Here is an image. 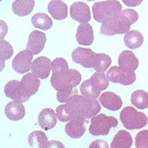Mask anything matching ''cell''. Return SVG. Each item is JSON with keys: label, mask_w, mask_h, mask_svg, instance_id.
Segmentation results:
<instances>
[{"label": "cell", "mask_w": 148, "mask_h": 148, "mask_svg": "<svg viewBox=\"0 0 148 148\" xmlns=\"http://www.w3.org/2000/svg\"><path fill=\"white\" fill-rule=\"evenodd\" d=\"M111 62V58L108 54L103 53H98V59L94 69L96 72H105L110 67Z\"/></svg>", "instance_id": "f546056e"}, {"label": "cell", "mask_w": 148, "mask_h": 148, "mask_svg": "<svg viewBox=\"0 0 148 148\" xmlns=\"http://www.w3.org/2000/svg\"><path fill=\"white\" fill-rule=\"evenodd\" d=\"M123 3L127 4L129 7H136V6L141 4L142 1H132V0H130V1H125V0H124V1H123Z\"/></svg>", "instance_id": "74e56055"}, {"label": "cell", "mask_w": 148, "mask_h": 148, "mask_svg": "<svg viewBox=\"0 0 148 148\" xmlns=\"http://www.w3.org/2000/svg\"><path fill=\"white\" fill-rule=\"evenodd\" d=\"M21 85L25 93L31 97L38 92L40 85V81L33 73H27L22 77Z\"/></svg>", "instance_id": "d6986e66"}, {"label": "cell", "mask_w": 148, "mask_h": 148, "mask_svg": "<svg viewBox=\"0 0 148 148\" xmlns=\"http://www.w3.org/2000/svg\"><path fill=\"white\" fill-rule=\"evenodd\" d=\"M13 48L10 43L3 40H0V60L2 65L1 70L4 67V64L6 60H8L13 55Z\"/></svg>", "instance_id": "4dcf8cb0"}, {"label": "cell", "mask_w": 148, "mask_h": 148, "mask_svg": "<svg viewBox=\"0 0 148 148\" xmlns=\"http://www.w3.org/2000/svg\"><path fill=\"white\" fill-rule=\"evenodd\" d=\"M99 101L104 108L113 111L119 110L123 105V101L121 97L119 96L115 92L110 91L103 92L100 96Z\"/></svg>", "instance_id": "2e32d148"}, {"label": "cell", "mask_w": 148, "mask_h": 148, "mask_svg": "<svg viewBox=\"0 0 148 148\" xmlns=\"http://www.w3.org/2000/svg\"><path fill=\"white\" fill-rule=\"evenodd\" d=\"M4 93L9 98L14 100L15 102H26L29 100L30 97L27 96L23 91L21 82L17 80H11L6 84L4 87Z\"/></svg>", "instance_id": "8fae6325"}, {"label": "cell", "mask_w": 148, "mask_h": 148, "mask_svg": "<svg viewBox=\"0 0 148 148\" xmlns=\"http://www.w3.org/2000/svg\"><path fill=\"white\" fill-rule=\"evenodd\" d=\"M106 75L111 82L119 83L122 85H131L136 80L135 72H127L117 66H111Z\"/></svg>", "instance_id": "ba28073f"}, {"label": "cell", "mask_w": 148, "mask_h": 148, "mask_svg": "<svg viewBox=\"0 0 148 148\" xmlns=\"http://www.w3.org/2000/svg\"><path fill=\"white\" fill-rule=\"evenodd\" d=\"M119 66L127 72H134L138 68L139 60L131 51L124 50L119 56Z\"/></svg>", "instance_id": "5bb4252c"}, {"label": "cell", "mask_w": 148, "mask_h": 148, "mask_svg": "<svg viewBox=\"0 0 148 148\" xmlns=\"http://www.w3.org/2000/svg\"><path fill=\"white\" fill-rule=\"evenodd\" d=\"M91 84L99 91L104 90L109 85V79L105 72H95L90 78Z\"/></svg>", "instance_id": "83f0119b"}, {"label": "cell", "mask_w": 148, "mask_h": 148, "mask_svg": "<svg viewBox=\"0 0 148 148\" xmlns=\"http://www.w3.org/2000/svg\"><path fill=\"white\" fill-rule=\"evenodd\" d=\"M78 90L77 88H68V89L62 90L57 91L56 93V99L59 103H67L69 100L74 96L77 95Z\"/></svg>", "instance_id": "1f68e13d"}, {"label": "cell", "mask_w": 148, "mask_h": 148, "mask_svg": "<svg viewBox=\"0 0 148 148\" xmlns=\"http://www.w3.org/2000/svg\"><path fill=\"white\" fill-rule=\"evenodd\" d=\"M72 59L74 62L80 64L83 67L94 69L98 59V53L91 49L77 47L72 51Z\"/></svg>", "instance_id": "52a82bcc"}, {"label": "cell", "mask_w": 148, "mask_h": 148, "mask_svg": "<svg viewBox=\"0 0 148 148\" xmlns=\"http://www.w3.org/2000/svg\"><path fill=\"white\" fill-rule=\"evenodd\" d=\"M79 90H80V92L82 96L86 97V98H92V99H96V98H98V96L100 95V93H101V91H99L98 90H97L96 88L92 86L90 79L84 81L81 84Z\"/></svg>", "instance_id": "f1b7e54d"}, {"label": "cell", "mask_w": 148, "mask_h": 148, "mask_svg": "<svg viewBox=\"0 0 148 148\" xmlns=\"http://www.w3.org/2000/svg\"><path fill=\"white\" fill-rule=\"evenodd\" d=\"M52 74L61 73L69 70L68 63L64 58L58 57L52 62Z\"/></svg>", "instance_id": "d6a6232c"}, {"label": "cell", "mask_w": 148, "mask_h": 148, "mask_svg": "<svg viewBox=\"0 0 148 148\" xmlns=\"http://www.w3.org/2000/svg\"><path fill=\"white\" fill-rule=\"evenodd\" d=\"M82 75L79 71L69 69L67 72L52 74L51 84L56 90L59 91L68 88H76L81 82Z\"/></svg>", "instance_id": "277c9868"}, {"label": "cell", "mask_w": 148, "mask_h": 148, "mask_svg": "<svg viewBox=\"0 0 148 148\" xmlns=\"http://www.w3.org/2000/svg\"><path fill=\"white\" fill-rule=\"evenodd\" d=\"M57 116L52 108H46L42 110L38 116V121L40 128L43 130H50L56 126Z\"/></svg>", "instance_id": "e0dca14e"}, {"label": "cell", "mask_w": 148, "mask_h": 148, "mask_svg": "<svg viewBox=\"0 0 148 148\" xmlns=\"http://www.w3.org/2000/svg\"><path fill=\"white\" fill-rule=\"evenodd\" d=\"M27 143L31 148H45L49 141L44 132L36 130L29 134Z\"/></svg>", "instance_id": "d4e9b609"}, {"label": "cell", "mask_w": 148, "mask_h": 148, "mask_svg": "<svg viewBox=\"0 0 148 148\" xmlns=\"http://www.w3.org/2000/svg\"><path fill=\"white\" fill-rule=\"evenodd\" d=\"M136 148H148V130L140 132L135 137Z\"/></svg>", "instance_id": "836d02e7"}, {"label": "cell", "mask_w": 148, "mask_h": 148, "mask_svg": "<svg viewBox=\"0 0 148 148\" xmlns=\"http://www.w3.org/2000/svg\"><path fill=\"white\" fill-rule=\"evenodd\" d=\"M76 40L81 46H90L94 41V32L89 23H82L77 29Z\"/></svg>", "instance_id": "9a60e30c"}, {"label": "cell", "mask_w": 148, "mask_h": 148, "mask_svg": "<svg viewBox=\"0 0 148 148\" xmlns=\"http://www.w3.org/2000/svg\"><path fill=\"white\" fill-rule=\"evenodd\" d=\"M131 102L139 109H145L148 108V93L143 90H135L132 94Z\"/></svg>", "instance_id": "4316f807"}, {"label": "cell", "mask_w": 148, "mask_h": 148, "mask_svg": "<svg viewBox=\"0 0 148 148\" xmlns=\"http://www.w3.org/2000/svg\"><path fill=\"white\" fill-rule=\"evenodd\" d=\"M89 148H109V146L104 140H97L91 143Z\"/></svg>", "instance_id": "e575fe53"}, {"label": "cell", "mask_w": 148, "mask_h": 148, "mask_svg": "<svg viewBox=\"0 0 148 148\" xmlns=\"http://www.w3.org/2000/svg\"><path fill=\"white\" fill-rule=\"evenodd\" d=\"M45 148H65L64 145L57 140H51L49 141Z\"/></svg>", "instance_id": "d590c367"}, {"label": "cell", "mask_w": 148, "mask_h": 148, "mask_svg": "<svg viewBox=\"0 0 148 148\" xmlns=\"http://www.w3.org/2000/svg\"><path fill=\"white\" fill-rule=\"evenodd\" d=\"M70 16L78 23H88L90 20L91 14L90 7L83 1H76L70 7Z\"/></svg>", "instance_id": "7c38bea8"}, {"label": "cell", "mask_w": 148, "mask_h": 148, "mask_svg": "<svg viewBox=\"0 0 148 148\" xmlns=\"http://www.w3.org/2000/svg\"><path fill=\"white\" fill-rule=\"evenodd\" d=\"M120 120L123 126L129 130L142 129L147 126V116L143 112L137 111L132 106L125 107L120 113Z\"/></svg>", "instance_id": "5b68a950"}, {"label": "cell", "mask_w": 148, "mask_h": 148, "mask_svg": "<svg viewBox=\"0 0 148 148\" xmlns=\"http://www.w3.org/2000/svg\"><path fill=\"white\" fill-rule=\"evenodd\" d=\"M118 126V120L114 116L101 114L91 119L89 132L93 136H106L110 130Z\"/></svg>", "instance_id": "8992f818"}, {"label": "cell", "mask_w": 148, "mask_h": 148, "mask_svg": "<svg viewBox=\"0 0 148 148\" xmlns=\"http://www.w3.org/2000/svg\"><path fill=\"white\" fill-rule=\"evenodd\" d=\"M35 4L33 0H15L12 3V11L20 17L28 15L33 11Z\"/></svg>", "instance_id": "603a6c76"}, {"label": "cell", "mask_w": 148, "mask_h": 148, "mask_svg": "<svg viewBox=\"0 0 148 148\" xmlns=\"http://www.w3.org/2000/svg\"><path fill=\"white\" fill-rule=\"evenodd\" d=\"M64 105L69 121L75 119L88 120L92 119L96 116L101 110V105L96 99L79 95L74 96Z\"/></svg>", "instance_id": "6da1fadb"}, {"label": "cell", "mask_w": 148, "mask_h": 148, "mask_svg": "<svg viewBox=\"0 0 148 148\" xmlns=\"http://www.w3.org/2000/svg\"><path fill=\"white\" fill-rule=\"evenodd\" d=\"M138 19L137 12L132 9H125L116 16L102 23L100 33L104 36L126 34L130 32L132 25Z\"/></svg>", "instance_id": "7a4b0ae2"}, {"label": "cell", "mask_w": 148, "mask_h": 148, "mask_svg": "<svg viewBox=\"0 0 148 148\" xmlns=\"http://www.w3.org/2000/svg\"><path fill=\"white\" fill-rule=\"evenodd\" d=\"M4 113L9 119L14 121H20L25 117V108L20 103L11 101L6 105Z\"/></svg>", "instance_id": "ffe728a7"}, {"label": "cell", "mask_w": 148, "mask_h": 148, "mask_svg": "<svg viewBox=\"0 0 148 148\" xmlns=\"http://www.w3.org/2000/svg\"><path fill=\"white\" fill-rule=\"evenodd\" d=\"M46 43V34L40 30H36L30 33L26 48L27 50L31 52L33 55H36L43 51Z\"/></svg>", "instance_id": "4fadbf2b"}, {"label": "cell", "mask_w": 148, "mask_h": 148, "mask_svg": "<svg viewBox=\"0 0 148 148\" xmlns=\"http://www.w3.org/2000/svg\"><path fill=\"white\" fill-rule=\"evenodd\" d=\"M48 12L55 20H62L67 17L68 7L61 0H53L48 4Z\"/></svg>", "instance_id": "44dd1931"}, {"label": "cell", "mask_w": 148, "mask_h": 148, "mask_svg": "<svg viewBox=\"0 0 148 148\" xmlns=\"http://www.w3.org/2000/svg\"><path fill=\"white\" fill-rule=\"evenodd\" d=\"M88 120L82 119H75L70 121L65 126V133L71 138H80L86 131L85 124H88Z\"/></svg>", "instance_id": "ac0fdd59"}, {"label": "cell", "mask_w": 148, "mask_h": 148, "mask_svg": "<svg viewBox=\"0 0 148 148\" xmlns=\"http://www.w3.org/2000/svg\"><path fill=\"white\" fill-rule=\"evenodd\" d=\"M133 144L131 134L126 130H120L116 134L111 144V148H130Z\"/></svg>", "instance_id": "7402d4cb"}, {"label": "cell", "mask_w": 148, "mask_h": 148, "mask_svg": "<svg viewBox=\"0 0 148 148\" xmlns=\"http://www.w3.org/2000/svg\"><path fill=\"white\" fill-rule=\"evenodd\" d=\"M93 17L97 22L103 23L121 12L122 6L119 1H95L92 7Z\"/></svg>", "instance_id": "3957f363"}, {"label": "cell", "mask_w": 148, "mask_h": 148, "mask_svg": "<svg viewBox=\"0 0 148 148\" xmlns=\"http://www.w3.org/2000/svg\"><path fill=\"white\" fill-rule=\"evenodd\" d=\"M31 22L33 25L36 28L40 29L43 30H48L51 28L53 22L51 18L45 13H36L32 17Z\"/></svg>", "instance_id": "484cf974"}, {"label": "cell", "mask_w": 148, "mask_h": 148, "mask_svg": "<svg viewBox=\"0 0 148 148\" xmlns=\"http://www.w3.org/2000/svg\"><path fill=\"white\" fill-rule=\"evenodd\" d=\"M52 62L46 56H40L33 61L31 64L32 73L37 78L45 79L49 77L52 69Z\"/></svg>", "instance_id": "9c48e42d"}, {"label": "cell", "mask_w": 148, "mask_h": 148, "mask_svg": "<svg viewBox=\"0 0 148 148\" xmlns=\"http://www.w3.org/2000/svg\"><path fill=\"white\" fill-rule=\"evenodd\" d=\"M124 43L131 49H136L142 46L144 42V37L141 32L132 30L126 33L124 37Z\"/></svg>", "instance_id": "cb8c5ba5"}, {"label": "cell", "mask_w": 148, "mask_h": 148, "mask_svg": "<svg viewBox=\"0 0 148 148\" xmlns=\"http://www.w3.org/2000/svg\"><path fill=\"white\" fill-rule=\"evenodd\" d=\"M33 54L29 51L23 50L19 52L12 60V68L19 74H25L30 70Z\"/></svg>", "instance_id": "30bf717a"}, {"label": "cell", "mask_w": 148, "mask_h": 148, "mask_svg": "<svg viewBox=\"0 0 148 148\" xmlns=\"http://www.w3.org/2000/svg\"><path fill=\"white\" fill-rule=\"evenodd\" d=\"M1 40H3V38L6 36L7 33V25L2 20H1Z\"/></svg>", "instance_id": "8d00e7d4"}]
</instances>
